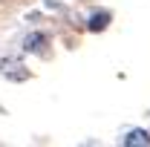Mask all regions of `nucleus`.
<instances>
[{
  "instance_id": "f257e3e1",
  "label": "nucleus",
  "mask_w": 150,
  "mask_h": 147,
  "mask_svg": "<svg viewBox=\"0 0 150 147\" xmlns=\"http://www.w3.org/2000/svg\"><path fill=\"white\" fill-rule=\"evenodd\" d=\"M0 72L6 75L9 81H26L29 72L23 69V64H20V58H3L0 61Z\"/></svg>"
},
{
  "instance_id": "f03ea898",
  "label": "nucleus",
  "mask_w": 150,
  "mask_h": 147,
  "mask_svg": "<svg viewBox=\"0 0 150 147\" xmlns=\"http://www.w3.org/2000/svg\"><path fill=\"white\" fill-rule=\"evenodd\" d=\"M46 43H49V37L43 35V32H32V35H26V40H23V49L40 55V52L46 49Z\"/></svg>"
},
{
  "instance_id": "7ed1b4c3",
  "label": "nucleus",
  "mask_w": 150,
  "mask_h": 147,
  "mask_svg": "<svg viewBox=\"0 0 150 147\" xmlns=\"http://www.w3.org/2000/svg\"><path fill=\"white\" fill-rule=\"evenodd\" d=\"M121 144L124 147H147L150 144V133L147 130H130V133H127V136H124V141H121Z\"/></svg>"
},
{
  "instance_id": "20e7f679",
  "label": "nucleus",
  "mask_w": 150,
  "mask_h": 147,
  "mask_svg": "<svg viewBox=\"0 0 150 147\" xmlns=\"http://www.w3.org/2000/svg\"><path fill=\"white\" fill-rule=\"evenodd\" d=\"M112 15L110 12H95V15H90V20H87V29L90 32H104L107 26H110Z\"/></svg>"
}]
</instances>
